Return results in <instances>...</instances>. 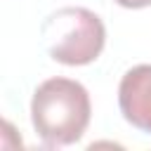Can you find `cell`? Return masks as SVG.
<instances>
[{
    "label": "cell",
    "instance_id": "7a4b0ae2",
    "mask_svg": "<svg viewBox=\"0 0 151 151\" xmlns=\"http://www.w3.org/2000/svg\"><path fill=\"white\" fill-rule=\"evenodd\" d=\"M40 38L57 64L87 66L99 59L106 45V26L87 7H61L42 21Z\"/></svg>",
    "mask_w": 151,
    "mask_h": 151
},
{
    "label": "cell",
    "instance_id": "6da1fadb",
    "mask_svg": "<svg viewBox=\"0 0 151 151\" xmlns=\"http://www.w3.org/2000/svg\"><path fill=\"white\" fill-rule=\"evenodd\" d=\"M90 118V92L73 78H47L31 97V123L47 146H68L80 142Z\"/></svg>",
    "mask_w": 151,
    "mask_h": 151
},
{
    "label": "cell",
    "instance_id": "3957f363",
    "mask_svg": "<svg viewBox=\"0 0 151 151\" xmlns=\"http://www.w3.org/2000/svg\"><path fill=\"white\" fill-rule=\"evenodd\" d=\"M118 106L132 127L151 134V64H137L123 73Z\"/></svg>",
    "mask_w": 151,
    "mask_h": 151
},
{
    "label": "cell",
    "instance_id": "277c9868",
    "mask_svg": "<svg viewBox=\"0 0 151 151\" xmlns=\"http://www.w3.org/2000/svg\"><path fill=\"white\" fill-rule=\"evenodd\" d=\"M116 5L125 7V9H144V7H151V0H113Z\"/></svg>",
    "mask_w": 151,
    "mask_h": 151
}]
</instances>
